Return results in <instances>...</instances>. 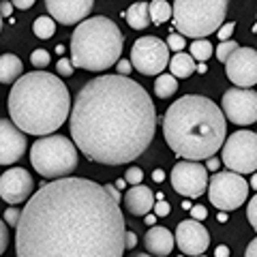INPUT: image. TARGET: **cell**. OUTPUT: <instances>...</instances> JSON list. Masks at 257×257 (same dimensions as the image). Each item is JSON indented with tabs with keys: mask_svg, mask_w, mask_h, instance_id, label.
<instances>
[{
	"mask_svg": "<svg viewBox=\"0 0 257 257\" xmlns=\"http://www.w3.org/2000/svg\"><path fill=\"white\" fill-rule=\"evenodd\" d=\"M69 128L73 146L86 159L122 165L150 146L157 109L150 94L131 77L101 75L77 92Z\"/></svg>",
	"mask_w": 257,
	"mask_h": 257,
	"instance_id": "7a4b0ae2",
	"label": "cell"
},
{
	"mask_svg": "<svg viewBox=\"0 0 257 257\" xmlns=\"http://www.w3.org/2000/svg\"><path fill=\"white\" fill-rule=\"evenodd\" d=\"M30 163L45 178H62L77 167V148L62 135H47L32 144Z\"/></svg>",
	"mask_w": 257,
	"mask_h": 257,
	"instance_id": "52a82bcc",
	"label": "cell"
},
{
	"mask_svg": "<svg viewBox=\"0 0 257 257\" xmlns=\"http://www.w3.org/2000/svg\"><path fill=\"white\" fill-rule=\"evenodd\" d=\"M56 69H58V73H60V75H64V77L73 75V71H75L69 58H60V60H58V64H56Z\"/></svg>",
	"mask_w": 257,
	"mask_h": 257,
	"instance_id": "d6a6232c",
	"label": "cell"
},
{
	"mask_svg": "<svg viewBox=\"0 0 257 257\" xmlns=\"http://www.w3.org/2000/svg\"><path fill=\"white\" fill-rule=\"evenodd\" d=\"M197 257H206V255H197Z\"/></svg>",
	"mask_w": 257,
	"mask_h": 257,
	"instance_id": "f5cc1de1",
	"label": "cell"
},
{
	"mask_svg": "<svg viewBox=\"0 0 257 257\" xmlns=\"http://www.w3.org/2000/svg\"><path fill=\"white\" fill-rule=\"evenodd\" d=\"M174 242H178L182 253L197 257V255H204L208 244H210V234H208V229L204 227L202 223L189 219V221H180L178 223Z\"/></svg>",
	"mask_w": 257,
	"mask_h": 257,
	"instance_id": "9a60e30c",
	"label": "cell"
},
{
	"mask_svg": "<svg viewBox=\"0 0 257 257\" xmlns=\"http://www.w3.org/2000/svg\"><path fill=\"white\" fill-rule=\"evenodd\" d=\"M128 257H150V255H146V253H133V255H128Z\"/></svg>",
	"mask_w": 257,
	"mask_h": 257,
	"instance_id": "f907efd6",
	"label": "cell"
},
{
	"mask_svg": "<svg viewBox=\"0 0 257 257\" xmlns=\"http://www.w3.org/2000/svg\"><path fill=\"white\" fill-rule=\"evenodd\" d=\"M216 219H219V223H225V221H227V214H219Z\"/></svg>",
	"mask_w": 257,
	"mask_h": 257,
	"instance_id": "681fc988",
	"label": "cell"
},
{
	"mask_svg": "<svg viewBox=\"0 0 257 257\" xmlns=\"http://www.w3.org/2000/svg\"><path fill=\"white\" fill-rule=\"evenodd\" d=\"M32 30H35V35L39 39H52L54 32H56V22L52 18H37L35 20V26H32Z\"/></svg>",
	"mask_w": 257,
	"mask_h": 257,
	"instance_id": "484cf974",
	"label": "cell"
},
{
	"mask_svg": "<svg viewBox=\"0 0 257 257\" xmlns=\"http://www.w3.org/2000/svg\"><path fill=\"white\" fill-rule=\"evenodd\" d=\"M142 180H144V172L140 170V167H128L126 174H124V182L138 187V184H142Z\"/></svg>",
	"mask_w": 257,
	"mask_h": 257,
	"instance_id": "f546056e",
	"label": "cell"
},
{
	"mask_svg": "<svg viewBox=\"0 0 257 257\" xmlns=\"http://www.w3.org/2000/svg\"><path fill=\"white\" fill-rule=\"evenodd\" d=\"M165 142L176 155L199 163L214 157L225 142V118L216 103L199 94L174 101L163 118Z\"/></svg>",
	"mask_w": 257,
	"mask_h": 257,
	"instance_id": "3957f363",
	"label": "cell"
},
{
	"mask_svg": "<svg viewBox=\"0 0 257 257\" xmlns=\"http://www.w3.org/2000/svg\"><path fill=\"white\" fill-rule=\"evenodd\" d=\"M0 30H3V18H0Z\"/></svg>",
	"mask_w": 257,
	"mask_h": 257,
	"instance_id": "816d5d0a",
	"label": "cell"
},
{
	"mask_svg": "<svg viewBox=\"0 0 257 257\" xmlns=\"http://www.w3.org/2000/svg\"><path fill=\"white\" fill-rule=\"evenodd\" d=\"M13 7H18V9H24V11H26V9H30V7L32 5H35V0H15V3H11Z\"/></svg>",
	"mask_w": 257,
	"mask_h": 257,
	"instance_id": "ee69618b",
	"label": "cell"
},
{
	"mask_svg": "<svg viewBox=\"0 0 257 257\" xmlns=\"http://www.w3.org/2000/svg\"><path fill=\"white\" fill-rule=\"evenodd\" d=\"M221 163L231 174H253L257 167V135L253 131H236L223 142Z\"/></svg>",
	"mask_w": 257,
	"mask_h": 257,
	"instance_id": "ba28073f",
	"label": "cell"
},
{
	"mask_svg": "<svg viewBox=\"0 0 257 257\" xmlns=\"http://www.w3.org/2000/svg\"><path fill=\"white\" fill-rule=\"evenodd\" d=\"M11 13H13V5L11 3H7V0L5 3H0V18H3V15L5 18H9Z\"/></svg>",
	"mask_w": 257,
	"mask_h": 257,
	"instance_id": "60d3db41",
	"label": "cell"
},
{
	"mask_svg": "<svg viewBox=\"0 0 257 257\" xmlns=\"http://www.w3.org/2000/svg\"><path fill=\"white\" fill-rule=\"evenodd\" d=\"M122 197H124L126 210L131 214H138V216H146L152 210V206H155V193L148 187H144V184L131 187Z\"/></svg>",
	"mask_w": 257,
	"mask_h": 257,
	"instance_id": "d6986e66",
	"label": "cell"
},
{
	"mask_svg": "<svg viewBox=\"0 0 257 257\" xmlns=\"http://www.w3.org/2000/svg\"><path fill=\"white\" fill-rule=\"evenodd\" d=\"M124 184H126V182H124V180H118V182H116V184H114V187H116V189H118V191H120V189H124Z\"/></svg>",
	"mask_w": 257,
	"mask_h": 257,
	"instance_id": "c3c4849f",
	"label": "cell"
},
{
	"mask_svg": "<svg viewBox=\"0 0 257 257\" xmlns=\"http://www.w3.org/2000/svg\"><path fill=\"white\" fill-rule=\"evenodd\" d=\"M5 221L9 225H18V221H20V210H18V208H7Z\"/></svg>",
	"mask_w": 257,
	"mask_h": 257,
	"instance_id": "f35d334b",
	"label": "cell"
},
{
	"mask_svg": "<svg viewBox=\"0 0 257 257\" xmlns=\"http://www.w3.org/2000/svg\"><path fill=\"white\" fill-rule=\"evenodd\" d=\"M238 43L234 41V39H229V41H223V43H219V47H216V58H219L221 62H225L229 58L231 54H234L236 50H238Z\"/></svg>",
	"mask_w": 257,
	"mask_h": 257,
	"instance_id": "4316f807",
	"label": "cell"
},
{
	"mask_svg": "<svg viewBox=\"0 0 257 257\" xmlns=\"http://www.w3.org/2000/svg\"><path fill=\"white\" fill-rule=\"evenodd\" d=\"M191 216H193V221H204L206 219V216H208V210H206V208L204 206H191Z\"/></svg>",
	"mask_w": 257,
	"mask_h": 257,
	"instance_id": "e575fe53",
	"label": "cell"
},
{
	"mask_svg": "<svg viewBox=\"0 0 257 257\" xmlns=\"http://www.w3.org/2000/svg\"><path fill=\"white\" fill-rule=\"evenodd\" d=\"M144 246L150 257H167L174 248V234L167 227H150L144 236Z\"/></svg>",
	"mask_w": 257,
	"mask_h": 257,
	"instance_id": "ac0fdd59",
	"label": "cell"
},
{
	"mask_svg": "<svg viewBox=\"0 0 257 257\" xmlns=\"http://www.w3.org/2000/svg\"><path fill=\"white\" fill-rule=\"evenodd\" d=\"M176 90H178V79H174L172 75L161 73L155 79V94L161 99H170L172 94H176Z\"/></svg>",
	"mask_w": 257,
	"mask_h": 257,
	"instance_id": "cb8c5ba5",
	"label": "cell"
},
{
	"mask_svg": "<svg viewBox=\"0 0 257 257\" xmlns=\"http://www.w3.org/2000/svg\"><path fill=\"white\" fill-rule=\"evenodd\" d=\"M135 244H138V238L133 231H124V248H133Z\"/></svg>",
	"mask_w": 257,
	"mask_h": 257,
	"instance_id": "ab89813d",
	"label": "cell"
},
{
	"mask_svg": "<svg viewBox=\"0 0 257 257\" xmlns=\"http://www.w3.org/2000/svg\"><path fill=\"white\" fill-rule=\"evenodd\" d=\"M24 64L15 54H3L0 56V82L3 84H15L22 77Z\"/></svg>",
	"mask_w": 257,
	"mask_h": 257,
	"instance_id": "ffe728a7",
	"label": "cell"
},
{
	"mask_svg": "<svg viewBox=\"0 0 257 257\" xmlns=\"http://www.w3.org/2000/svg\"><path fill=\"white\" fill-rule=\"evenodd\" d=\"M208 197L219 210H236L248 197V182L238 174L219 172L208 178Z\"/></svg>",
	"mask_w": 257,
	"mask_h": 257,
	"instance_id": "9c48e42d",
	"label": "cell"
},
{
	"mask_svg": "<svg viewBox=\"0 0 257 257\" xmlns=\"http://www.w3.org/2000/svg\"><path fill=\"white\" fill-rule=\"evenodd\" d=\"M148 18L155 26H163L172 18V5L165 3V0H152L148 5Z\"/></svg>",
	"mask_w": 257,
	"mask_h": 257,
	"instance_id": "603a6c76",
	"label": "cell"
},
{
	"mask_svg": "<svg viewBox=\"0 0 257 257\" xmlns=\"http://www.w3.org/2000/svg\"><path fill=\"white\" fill-rule=\"evenodd\" d=\"M131 62H128V60H118L116 62V71H118V73L116 75H120V77H128V73H131Z\"/></svg>",
	"mask_w": 257,
	"mask_h": 257,
	"instance_id": "d590c367",
	"label": "cell"
},
{
	"mask_svg": "<svg viewBox=\"0 0 257 257\" xmlns=\"http://www.w3.org/2000/svg\"><path fill=\"white\" fill-rule=\"evenodd\" d=\"M223 118L231 120L234 124H253L257 120V92L231 88L223 94Z\"/></svg>",
	"mask_w": 257,
	"mask_h": 257,
	"instance_id": "8fae6325",
	"label": "cell"
},
{
	"mask_svg": "<svg viewBox=\"0 0 257 257\" xmlns=\"http://www.w3.org/2000/svg\"><path fill=\"white\" fill-rule=\"evenodd\" d=\"M124 18H126V22H128V26L135 28V30H144V28L150 26L148 5H146V3H135V5H131Z\"/></svg>",
	"mask_w": 257,
	"mask_h": 257,
	"instance_id": "7402d4cb",
	"label": "cell"
},
{
	"mask_svg": "<svg viewBox=\"0 0 257 257\" xmlns=\"http://www.w3.org/2000/svg\"><path fill=\"white\" fill-rule=\"evenodd\" d=\"M71 111V94L60 77L45 71L22 75L9 94L11 122L28 135L47 138Z\"/></svg>",
	"mask_w": 257,
	"mask_h": 257,
	"instance_id": "277c9868",
	"label": "cell"
},
{
	"mask_svg": "<svg viewBox=\"0 0 257 257\" xmlns=\"http://www.w3.org/2000/svg\"><path fill=\"white\" fill-rule=\"evenodd\" d=\"M191 58L193 60H199V62H204L208 60L212 56V43L210 41H206V39H199V41H193L191 43Z\"/></svg>",
	"mask_w": 257,
	"mask_h": 257,
	"instance_id": "d4e9b609",
	"label": "cell"
},
{
	"mask_svg": "<svg viewBox=\"0 0 257 257\" xmlns=\"http://www.w3.org/2000/svg\"><path fill=\"white\" fill-rule=\"evenodd\" d=\"M152 210H155V216H167L172 210V206L165 202V199H159V202H155V206H152Z\"/></svg>",
	"mask_w": 257,
	"mask_h": 257,
	"instance_id": "836d02e7",
	"label": "cell"
},
{
	"mask_svg": "<svg viewBox=\"0 0 257 257\" xmlns=\"http://www.w3.org/2000/svg\"><path fill=\"white\" fill-rule=\"evenodd\" d=\"M172 187L182 197H199L208 189V172L202 163H176L172 170Z\"/></svg>",
	"mask_w": 257,
	"mask_h": 257,
	"instance_id": "7c38bea8",
	"label": "cell"
},
{
	"mask_svg": "<svg viewBox=\"0 0 257 257\" xmlns=\"http://www.w3.org/2000/svg\"><path fill=\"white\" fill-rule=\"evenodd\" d=\"M170 69H172V77L176 79V77H180V79H184V77H191L193 73H195V69H197V64H195V60L191 58L189 54H184V52H180V54H176L174 58H170Z\"/></svg>",
	"mask_w": 257,
	"mask_h": 257,
	"instance_id": "44dd1931",
	"label": "cell"
},
{
	"mask_svg": "<svg viewBox=\"0 0 257 257\" xmlns=\"http://www.w3.org/2000/svg\"><path fill=\"white\" fill-rule=\"evenodd\" d=\"M234 30H236V24L234 22H229V24H223V26L216 30V35H219V39H221V43L223 41H229L231 39V35H234Z\"/></svg>",
	"mask_w": 257,
	"mask_h": 257,
	"instance_id": "4dcf8cb0",
	"label": "cell"
},
{
	"mask_svg": "<svg viewBox=\"0 0 257 257\" xmlns=\"http://www.w3.org/2000/svg\"><path fill=\"white\" fill-rule=\"evenodd\" d=\"M152 180H155V182H163L165 180V172L163 170H155V172H152Z\"/></svg>",
	"mask_w": 257,
	"mask_h": 257,
	"instance_id": "bcb514c9",
	"label": "cell"
},
{
	"mask_svg": "<svg viewBox=\"0 0 257 257\" xmlns=\"http://www.w3.org/2000/svg\"><path fill=\"white\" fill-rule=\"evenodd\" d=\"M155 221H157V216H155V214H146V223L150 225V227H155Z\"/></svg>",
	"mask_w": 257,
	"mask_h": 257,
	"instance_id": "7dc6e473",
	"label": "cell"
},
{
	"mask_svg": "<svg viewBox=\"0 0 257 257\" xmlns=\"http://www.w3.org/2000/svg\"><path fill=\"white\" fill-rule=\"evenodd\" d=\"M32 176L22 170V167H11L0 176V199L9 204H22L26 202L32 193Z\"/></svg>",
	"mask_w": 257,
	"mask_h": 257,
	"instance_id": "5bb4252c",
	"label": "cell"
},
{
	"mask_svg": "<svg viewBox=\"0 0 257 257\" xmlns=\"http://www.w3.org/2000/svg\"><path fill=\"white\" fill-rule=\"evenodd\" d=\"M225 73L229 82H234L238 88L251 90V86L257 82V52L253 47H238L225 60Z\"/></svg>",
	"mask_w": 257,
	"mask_h": 257,
	"instance_id": "4fadbf2b",
	"label": "cell"
},
{
	"mask_svg": "<svg viewBox=\"0 0 257 257\" xmlns=\"http://www.w3.org/2000/svg\"><path fill=\"white\" fill-rule=\"evenodd\" d=\"M174 26L180 30V37H191L199 41L223 26L227 15L225 0H176L172 5Z\"/></svg>",
	"mask_w": 257,
	"mask_h": 257,
	"instance_id": "8992f818",
	"label": "cell"
},
{
	"mask_svg": "<svg viewBox=\"0 0 257 257\" xmlns=\"http://www.w3.org/2000/svg\"><path fill=\"white\" fill-rule=\"evenodd\" d=\"M15 231L18 257H122L124 214L88 178H60L28 197Z\"/></svg>",
	"mask_w": 257,
	"mask_h": 257,
	"instance_id": "6da1fadb",
	"label": "cell"
},
{
	"mask_svg": "<svg viewBox=\"0 0 257 257\" xmlns=\"http://www.w3.org/2000/svg\"><path fill=\"white\" fill-rule=\"evenodd\" d=\"M7 244H9V231H7V225L0 221V255L5 253Z\"/></svg>",
	"mask_w": 257,
	"mask_h": 257,
	"instance_id": "74e56055",
	"label": "cell"
},
{
	"mask_svg": "<svg viewBox=\"0 0 257 257\" xmlns=\"http://www.w3.org/2000/svg\"><path fill=\"white\" fill-rule=\"evenodd\" d=\"M120 54H122V32L103 15L84 20L71 35L69 60L73 69L105 71L120 60Z\"/></svg>",
	"mask_w": 257,
	"mask_h": 257,
	"instance_id": "5b68a950",
	"label": "cell"
},
{
	"mask_svg": "<svg viewBox=\"0 0 257 257\" xmlns=\"http://www.w3.org/2000/svg\"><path fill=\"white\" fill-rule=\"evenodd\" d=\"M206 161H208V163H206V172H208V170H210V172H216V170H219L221 161L216 159V157H210V159H206Z\"/></svg>",
	"mask_w": 257,
	"mask_h": 257,
	"instance_id": "b9f144b4",
	"label": "cell"
},
{
	"mask_svg": "<svg viewBox=\"0 0 257 257\" xmlns=\"http://www.w3.org/2000/svg\"><path fill=\"white\" fill-rule=\"evenodd\" d=\"M128 62L142 75H161L170 62V50L159 37H142L133 43Z\"/></svg>",
	"mask_w": 257,
	"mask_h": 257,
	"instance_id": "30bf717a",
	"label": "cell"
},
{
	"mask_svg": "<svg viewBox=\"0 0 257 257\" xmlns=\"http://www.w3.org/2000/svg\"><path fill=\"white\" fill-rule=\"evenodd\" d=\"M167 50H174L176 54H180L182 52V47L187 45V41H184V37H180V35H176V32H172L170 37H167Z\"/></svg>",
	"mask_w": 257,
	"mask_h": 257,
	"instance_id": "f1b7e54d",
	"label": "cell"
},
{
	"mask_svg": "<svg viewBox=\"0 0 257 257\" xmlns=\"http://www.w3.org/2000/svg\"><path fill=\"white\" fill-rule=\"evenodd\" d=\"M30 62L35 64V67L43 69V67L50 64V54H47L45 50H35V52H32V56H30Z\"/></svg>",
	"mask_w": 257,
	"mask_h": 257,
	"instance_id": "83f0119b",
	"label": "cell"
},
{
	"mask_svg": "<svg viewBox=\"0 0 257 257\" xmlns=\"http://www.w3.org/2000/svg\"><path fill=\"white\" fill-rule=\"evenodd\" d=\"M214 257H229V248L225 246V244L216 246V248H214Z\"/></svg>",
	"mask_w": 257,
	"mask_h": 257,
	"instance_id": "f6af8a7d",
	"label": "cell"
},
{
	"mask_svg": "<svg viewBox=\"0 0 257 257\" xmlns=\"http://www.w3.org/2000/svg\"><path fill=\"white\" fill-rule=\"evenodd\" d=\"M244 257H257V240H251L244 251Z\"/></svg>",
	"mask_w": 257,
	"mask_h": 257,
	"instance_id": "7bdbcfd3",
	"label": "cell"
},
{
	"mask_svg": "<svg viewBox=\"0 0 257 257\" xmlns=\"http://www.w3.org/2000/svg\"><path fill=\"white\" fill-rule=\"evenodd\" d=\"M52 20L60 24H82L94 7L92 0H47L45 3Z\"/></svg>",
	"mask_w": 257,
	"mask_h": 257,
	"instance_id": "e0dca14e",
	"label": "cell"
},
{
	"mask_svg": "<svg viewBox=\"0 0 257 257\" xmlns=\"http://www.w3.org/2000/svg\"><path fill=\"white\" fill-rule=\"evenodd\" d=\"M26 152V138L9 118H0V165H11Z\"/></svg>",
	"mask_w": 257,
	"mask_h": 257,
	"instance_id": "2e32d148",
	"label": "cell"
},
{
	"mask_svg": "<svg viewBox=\"0 0 257 257\" xmlns=\"http://www.w3.org/2000/svg\"><path fill=\"white\" fill-rule=\"evenodd\" d=\"M246 219H248V223H251V227L255 229V227H257V199H255V197H251V202H248Z\"/></svg>",
	"mask_w": 257,
	"mask_h": 257,
	"instance_id": "1f68e13d",
	"label": "cell"
},
{
	"mask_svg": "<svg viewBox=\"0 0 257 257\" xmlns=\"http://www.w3.org/2000/svg\"><path fill=\"white\" fill-rule=\"evenodd\" d=\"M103 191L107 193V197H109L114 204H120V199H122V195H120V191L114 187V184H105V187H103Z\"/></svg>",
	"mask_w": 257,
	"mask_h": 257,
	"instance_id": "8d00e7d4",
	"label": "cell"
}]
</instances>
